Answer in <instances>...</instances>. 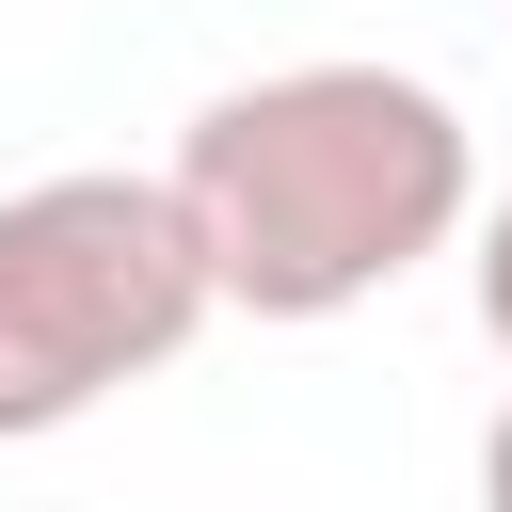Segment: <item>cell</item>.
<instances>
[{
	"instance_id": "4",
	"label": "cell",
	"mask_w": 512,
	"mask_h": 512,
	"mask_svg": "<svg viewBox=\"0 0 512 512\" xmlns=\"http://www.w3.org/2000/svg\"><path fill=\"white\" fill-rule=\"evenodd\" d=\"M480 512H512V400H496V432H480Z\"/></svg>"
},
{
	"instance_id": "2",
	"label": "cell",
	"mask_w": 512,
	"mask_h": 512,
	"mask_svg": "<svg viewBox=\"0 0 512 512\" xmlns=\"http://www.w3.org/2000/svg\"><path fill=\"white\" fill-rule=\"evenodd\" d=\"M208 240L176 176H32L0 192V448L80 432L208 336Z\"/></svg>"
},
{
	"instance_id": "1",
	"label": "cell",
	"mask_w": 512,
	"mask_h": 512,
	"mask_svg": "<svg viewBox=\"0 0 512 512\" xmlns=\"http://www.w3.org/2000/svg\"><path fill=\"white\" fill-rule=\"evenodd\" d=\"M176 208L240 320H352L480 224V144L416 64H272L176 128Z\"/></svg>"
},
{
	"instance_id": "3",
	"label": "cell",
	"mask_w": 512,
	"mask_h": 512,
	"mask_svg": "<svg viewBox=\"0 0 512 512\" xmlns=\"http://www.w3.org/2000/svg\"><path fill=\"white\" fill-rule=\"evenodd\" d=\"M480 336L512 352V176H496V208H480Z\"/></svg>"
}]
</instances>
